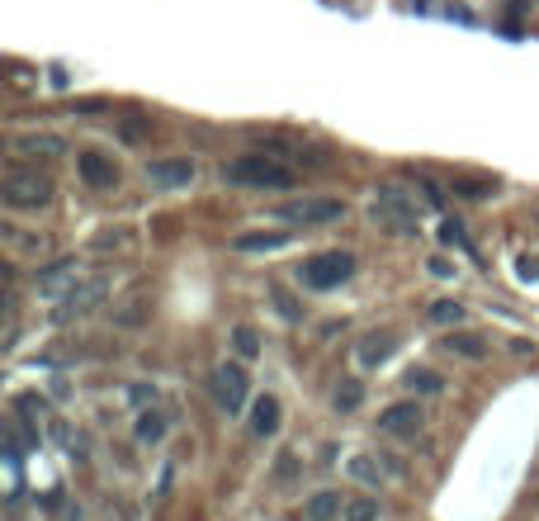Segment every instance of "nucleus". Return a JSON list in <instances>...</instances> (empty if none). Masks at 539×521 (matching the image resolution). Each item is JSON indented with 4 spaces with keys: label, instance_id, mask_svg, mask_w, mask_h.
<instances>
[{
    "label": "nucleus",
    "instance_id": "nucleus-1",
    "mask_svg": "<svg viewBox=\"0 0 539 521\" xmlns=\"http://www.w3.org/2000/svg\"><path fill=\"white\" fill-rule=\"evenodd\" d=\"M223 181L232 185H251V190H289L294 185V171L280 167L274 157H237L223 167Z\"/></svg>",
    "mask_w": 539,
    "mask_h": 521
},
{
    "label": "nucleus",
    "instance_id": "nucleus-2",
    "mask_svg": "<svg viewBox=\"0 0 539 521\" xmlns=\"http://www.w3.org/2000/svg\"><path fill=\"white\" fill-rule=\"evenodd\" d=\"M350 270H355L350 252H317L298 266V280L308 284V290H336V284L350 280Z\"/></svg>",
    "mask_w": 539,
    "mask_h": 521
},
{
    "label": "nucleus",
    "instance_id": "nucleus-3",
    "mask_svg": "<svg viewBox=\"0 0 539 521\" xmlns=\"http://www.w3.org/2000/svg\"><path fill=\"white\" fill-rule=\"evenodd\" d=\"M0 195H5L10 209H43V204L52 199V181L38 175V171H10Z\"/></svg>",
    "mask_w": 539,
    "mask_h": 521
},
{
    "label": "nucleus",
    "instance_id": "nucleus-4",
    "mask_svg": "<svg viewBox=\"0 0 539 521\" xmlns=\"http://www.w3.org/2000/svg\"><path fill=\"white\" fill-rule=\"evenodd\" d=\"M345 214V204L341 199H289L284 209H280V218L284 223H294V228H322V223H336V218Z\"/></svg>",
    "mask_w": 539,
    "mask_h": 521
},
{
    "label": "nucleus",
    "instance_id": "nucleus-5",
    "mask_svg": "<svg viewBox=\"0 0 539 521\" xmlns=\"http://www.w3.org/2000/svg\"><path fill=\"white\" fill-rule=\"evenodd\" d=\"M374 214H379V223H389L397 232H412L417 228V199L403 195L397 185H383L379 195H374Z\"/></svg>",
    "mask_w": 539,
    "mask_h": 521
},
{
    "label": "nucleus",
    "instance_id": "nucleus-6",
    "mask_svg": "<svg viewBox=\"0 0 539 521\" xmlns=\"http://www.w3.org/2000/svg\"><path fill=\"white\" fill-rule=\"evenodd\" d=\"M147 181L157 190H180L195 181V161L189 157H161V161H147Z\"/></svg>",
    "mask_w": 539,
    "mask_h": 521
},
{
    "label": "nucleus",
    "instance_id": "nucleus-7",
    "mask_svg": "<svg viewBox=\"0 0 539 521\" xmlns=\"http://www.w3.org/2000/svg\"><path fill=\"white\" fill-rule=\"evenodd\" d=\"M246 369L242 365H218V375H213V389H218V403L227 408V413H242L246 408Z\"/></svg>",
    "mask_w": 539,
    "mask_h": 521
},
{
    "label": "nucleus",
    "instance_id": "nucleus-8",
    "mask_svg": "<svg viewBox=\"0 0 539 521\" xmlns=\"http://www.w3.org/2000/svg\"><path fill=\"white\" fill-rule=\"evenodd\" d=\"M421 403L417 399H407V403H393V408H383L379 413V427L389 432V436H417L421 432Z\"/></svg>",
    "mask_w": 539,
    "mask_h": 521
},
{
    "label": "nucleus",
    "instance_id": "nucleus-9",
    "mask_svg": "<svg viewBox=\"0 0 539 521\" xmlns=\"http://www.w3.org/2000/svg\"><path fill=\"white\" fill-rule=\"evenodd\" d=\"M76 167H81V181H86L90 190H114L119 185V167L100 152H81Z\"/></svg>",
    "mask_w": 539,
    "mask_h": 521
},
{
    "label": "nucleus",
    "instance_id": "nucleus-10",
    "mask_svg": "<svg viewBox=\"0 0 539 521\" xmlns=\"http://www.w3.org/2000/svg\"><path fill=\"white\" fill-rule=\"evenodd\" d=\"M76 280H81L76 260H58V266H48L38 276V294H66V290H76Z\"/></svg>",
    "mask_w": 539,
    "mask_h": 521
},
{
    "label": "nucleus",
    "instance_id": "nucleus-11",
    "mask_svg": "<svg viewBox=\"0 0 539 521\" xmlns=\"http://www.w3.org/2000/svg\"><path fill=\"white\" fill-rule=\"evenodd\" d=\"M100 299H104V280H86V284H76V290H66V294H62V318H72V313L95 308Z\"/></svg>",
    "mask_w": 539,
    "mask_h": 521
},
{
    "label": "nucleus",
    "instance_id": "nucleus-12",
    "mask_svg": "<svg viewBox=\"0 0 539 521\" xmlns=\"http://www.w3.org/2000/svg\"><path fill=\"white\" fill-rule=\"evenodd\" d=\"M15 147H19L24 157H62L66 152V143L58 138V133H24Z\"/></svg>",
    "mask_w": 539,
    "mask_h": 521
},
{
    "label": "nucleus",
    "instance_id": "nucleus-13",
    "mask_svg": "<svg viewBox=\"0 0 539 521\" xmlns=\"http://www.w3.org/2000/svg\"><path fill=\"white\" fill-rule=\"evenodd\" d=\"M251 432L256 436H274L280 432V399H256V408H251Z\"/></svg>",
    "mask_w": 539,
    "mask_h": 521
},
{
    "label": "nucleus",
    "instance_id": "nucleus-14",
    "mask_svg": "<svg viewBox=\"0 0 539 521\" xmlns=\"http://www.w3.org/2000/svg\"><path fill=\"white\" fill-rule=\"evenodd\" d=\"M284 242H289V232H242V237H232L237 252H274Z\"/></svg>",
    "mask_w": 539,
    "mask_h": 521
},
{
    "label": "nucleus",
    "instance_id": "nucleus-15",
    "mask_svg": "<svg viewBox=\"0 0 539 521\" xmlns=\"http://www.w3.org/2000/svg\"><path fill=\"white\" fill-rule=\"evenodd\" d=\"M341 512H345V498H341V493H317L303 517H308V521H331V517H341Z\"/></svg>",
    "mask_w": 539,
    "mask_h": 521
},
{
    "label": "nucleus",
    "instance_id": "nucleus-16",
    "mask_svg": "<svg viewBox=\"0 0 539 521\" xmlns=\"http://www.w3.org/2000/svg\"><path fill=\"white\" fill-rule=\"evenodd\" d=\"M445 351H459L464 361H482V355H488L482 337H474V332H450V337H445Z\"/></svg>",
    "mask_w": 539,
    "mask_h": 521
},
{
    "label": "nucleus",
    "instance_id": "nucleus-17",
    "mask_svg": "<svg viewBox=\"0 0 539 521\" xmlns=\"http://www.w3.org/2000/svg\"><path fill=\"white\" fill-rule=\"evenodd\" d=\"M407 389L412 393H440V389H445V379H440L435 369H407Z\"/></svg>",
    "mask_w": 539,
    "mask_h": 521
},
{
    "label": "nucleus",
    "instance_id": "nucleus-18",
    "mask_svg": "<svg viewBox=\"0 0 539 521\" xmlns=\"http://www.w3.org/2000/svg\"><path fill=\"white\" fill-rule=\"evenodd\" d=\"M389 351H393V337H389V332H383V337H369L365 351H359V361H365V365H379V361H389Z\"/></svg>",
    "mask_w": 539,
    "mask_h": 521
},
{
    "label": "nucleus",
    "instance_id": "nucleus-19",
    "mask_svg": "<svg viewBox=\"0 0 539 521\" xmlns=\"http://www.w3.org/2000/svg\"><path fill=\"white\" fill-rule=\"evenodd\" d=\"M431 323H440V327H459L464 323V304H454V299H440V304H431Z\"/></svg>",
    "mask_w": 539,
    "mask_h": 521
},
{
    "label": "nucleus",
    "instance_id": "nucleus-20",
    "mask_svg": "<svg viewBox=\"0 0 539 521\" xmlns=\"http://www.w3.org/2000/svg\"><path fill=\"white\" fill-rule=\"evenodd\" d=\"M232 346H237L242 361H256V355H260V337L251 332V327H237V332H232Z\"/></svg>",
    "mask_w": 539,
    "mask_h": 521
},
{
    "label": "nucleus",
    "instance_id": "nucleus-21",
    "mask_svg": "<svg viewBox=\"0 0 539 521\" xmlns=\"http://www.w3.org/2000/svg\"><path fill=\"white\" fill-rule=\"evenodd\" d=\"M166 436V417L161 413H142L137 417V441H161Z\"/></svg>",
    "mask_w": 539,
    "mask_h": 521
},
{
    "label": "nucleus",
    "instance_id": "nucleus-22",
    "mask_svg": "<svg viewBox=\"0 0 539 521\" xmlns=\"http://www.w3.org/2000/svg\"><path fill=\"white\" fill-rule=\"evenodd\" d=\"M345 521H379V502L374 498H350L345 502Z\"/></svg>",
    "mask_w": 539,
    "mask_h": 521
},
{
    "label": "nucleus",
    "instance_id": "nucleus-23",
    "mask_svg": "<svg viewBox=\"0 0 539 521\" xmlns=\"http://www.w3.org/2000/svg\"><path fill=\"white\" fill-rule=\"evenodd\" d=\"M359 399H365V389H359L355 379H345V389H336V408H341V413H350V408H359Z\"/></svg>",
    "mask_w": 539,
    "mask_h": 521
},
{
    "label": "nucleus",
    "instance_id": "nucleus-24",
    "mask_svg": "<svg viewBox=\"0 0 539 521\" xmlns=\"http://www.w3.org/2000/svg\"><path fill=\"white\" fill-rule=\"evenodd\" d=\"M440 237H445L450 246H464V252H468V237H464V228H459V223H454V218H450V223H445V228H440Z\"/></svg>",
    "mask_w": 539,
    "mask_h": 521
}]
</instances>
